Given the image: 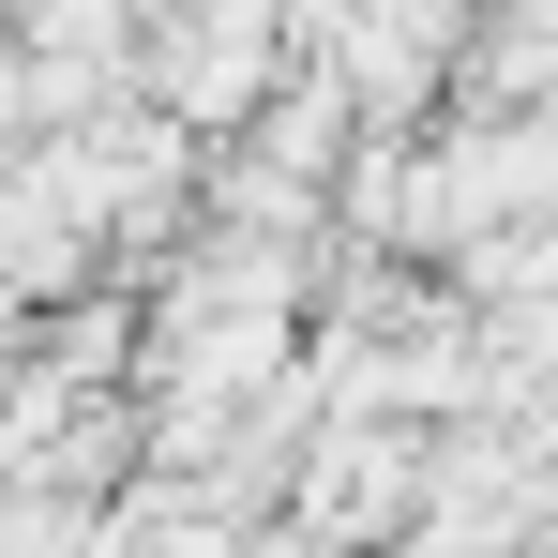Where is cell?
<instances>
[{"mask_svg": "<svg viewBox=\"0 0 558 558\" xmlns=\"http://www.w3.org/2000/svg\"><path fill=\"white\" fill-rule=\"evenodd\" d=\"M287 61H317V46H302V0H167L151 46H136V92L182 106L196 136H242V121L287 92Z\"/></svg>", "mask_w": 558, "mask_h": 558, "instance_id": "obj_1", "label": "cell"}]
</instances>
